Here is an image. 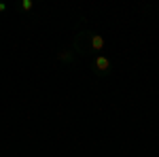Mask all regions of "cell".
<instances>
[{"mask_svg": "<svg viewBox=\"0 0 159 157\" xmlns=\"http://www.w3.org/2000/svg\"><path fill=\"white\" fill-rule=\"evenodd\" d=\"M106 47V40L102 38V34L93 32V30H87V28H79L76 34H74V43L72 49L76 53H85V55H98L102 53Z\"/></svg>", "mask_w": 159, "mask_h": 157, "instance_id": "6da1fadb", "label": "cell"}, {"mask_svg": "<svg viewBox=\"0 0 159 157\" xmlns=\"http://www.w3.org/2000/svg\"><path fill=\"white\" fill-rule=\"evenodd\" d=\"M157 15H159V7H157Z\"/></svg>", "mask_w": 159, "mask_h": 157, "instance_id": "8992f818", "label": "cell"}, {"mask_svg": "<svg viewBox=\"0 0 159 157\" xmlns=\"http://www.w3.org/2000/svg\"><path fill=\"white\" fill-rule=\"evenodd\" d=\"M7 9H9V4L7 2H0V13H7Z\"/></svg>", "mask_w": 159, "mask_h": 157, "instance_id": "5b68a950", "label": "cell"}, {"mask_svg": "<svg viewBox=\"0 0 159 157\" xmlns=\"http://www.w3.org/2000/svg\"><path fill=\"white\" fill-rule=\"evenodd\" d=\"M57 60L64 62V64H72L76 60V51L74 49H61L60 53H57Z\"/></svg>", "mask_w": 159, "mask_h": 157, "instance_id": "3957f363", "label": "cell"}, {"mask_svg": "<svg viewBox=\"0 0 159 157\" xmlns=\"http://www.w3.org/2000/svg\"><path fill=\"white\" fill-rule=\"evenodd\" d=\"M89 66H91V70L96 76H108L112 72V62H110L108 55H104V53H98V55H93L91 62H89Z\"/></svg>", "mask_w": 159, "mask_h": 157, "instance_id": "7a4b0ae2", "label": "cell"}, {"mask_svg": "<svg viewBox=\"0 0 159 157\" xmlns=\"http://www.w3.org/2000/svg\"><path fill=\"white\" fill-rule=\"evenodd\" d=\"M19 9L24 13H32L34 11V0H21L19 2Z\"/></svg>", "mask_w": 159, "mask_h": 157, "instance_id": "277c9868", "label": "cell"}]
</instances>
